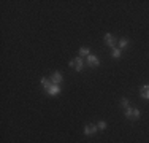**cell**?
<instances>
[{"mask_svg":"<svg viewBox=\"0 0 149 143\" xmlns=\"http://www.w3.org/2000/svg\"><path fill=\"white\" fill-rule=\"evenodd\" d=\"M140 116H141V113H140V110L138 108H127L125 110V118H129L130 121H136V119H140Z\"/></svg>","mask_w":149,"mask_h":143,"instance_id":"obj_1","label":"cell"},{"mask_svg":"<svg viewBox=\"0 0 149 143\" xmlns=\"http://www.w3.org/2000/svg\"><path fill=\"white\" fill-rule=\"evenodd\" d=\"M70 67H73L76 72H81L84 69V60H83V57H74V59L70 60Z\"/></svg>","mask_w":149,"mask_h":143,"instance_id":"obj_2","label":"cell"},{"mask_svg":"<svg viewBox=\"0 0 149 143\" xmlns=\"http://www.w3.org/2000/svg\"><path fill=\"white\" fill-rule=\"evenodd\" d=\"M105 43H106V46H109L111 49H114L116 48V37L111 35V34H106L105 35Z\"/></svg>","mask_w":149,"mask_h":143,"instance_id":"obj_3","label":"cell"},{"mask_svg":"<svg viewBox=\"0 0 149 143\" xmlns=\"http://www.w3.org/2000/svg\"><path fill=\"white\" fill-rule=\"evenodd\" d=\"M48 95H51V97H54V95H59L60 92H62V89H60V84H52L51 88L48 89Z\"/></svg>","mask_w":149,"mask_h":143,"instance_id":"obj_4","label":"cell"},{"mask_svg":"<svg viewBox=\"0 0 149 143\" xmlns=\"http://www.w3.org/2000/svg\"><path fill=\"white\" fill-rule=\"evenodd\" d=\"M97 130H98V127L95 126V124H89V126H84V135H95L97 134Z\"/></svg>","mask_w":149,"mask_h":143,"instance_id":"obj_5","label":"cell"},{"mask_svg":"<svg viewBox=\"0 0 149 143\" xmlns=\"http://www.w3.org/2000/svg\"><path fill=\"white\" fill-rule=\"evenodd\" d=\"M49 80H51L52 84H60V83H62V73H60V72H54Z\"/></svg>","mask_w":149,"mask_h":143,"instance_id":"obj_6","label":"cell"},{"mask_svg":"<svg viewBox=\"0 0 149 143\" xmlns=\"http://www.w3.org/2000/svg\"><path fill=\"white\" fill-rule=\"evenodd\" d=\"M87 64H89V67H98L100 65V60H98V57H95L94 54H91L87 57Z\"/></svg>","mask_w":149,"mask_h":143,"instance_id":"obj_7","label":"cell"},{"mask_svg":"<svg viewBox=\"0 0 149 143\" xmlns=\"http://www.w3.org/2000/svg\"><path fill=\"white\" fill-rule=\"evenodd\" d=\"M140 95H141V97H143V99L149 100V84L143 86V88L140 89Z\"/></svg>","mask_w":149,"mask_h":143,"instance_id":"obj_8","label":"cell"},{"mask_svg":"<svg viewBox=\"0 0 149 143\" xmlns=\"http://www.w3.org/2000/svg\"><path fill=\"white\" fill-rule=\"evenodd\" d=\"M91 56V49L86 48V46H83V48L79 49V57H89Z\"/></svg>","mask_w":149,"mask_h":143,"instance_id":"obj_9","label":"cell"},{"mask_svg":"<svg viewBox=\"0 0 149 143\" xmlns=\"http://www.w3.org/2000/svg\"><path fill=\"white\" fill-rule=\"evenodd\" d=\"M40 83H41V86H43V88L46 89V91H48V89L52 86V83L48 80V78H41V80H40Z\"/></svg>","mask_w":149,"mask_h":143,"instance_id":"obj_10","label":"cell"},{"mask_svg":"<svg viewBox=\"0 0 149 143\" xmlns=\"http://www.w3.org/2000/svg\"><path fill=\"white\" fill-rule=\"evenodd\" d=\"M129 41H130L129 38H122V40H119V49H120V51L129 46Z\"/></svg>","mask_w":149,"mask_h":143,"instance_id":"obj_11","label":"cell"},{"mask_svg":"<svg viewBox=\"0 0 149 143\" xmlns=\"http://www.w3.org/2000/svg\"><path fill=\"white\" fill-rule=\"evenodd\" d=\"M111 56L114 57V59H120V56H122V51H120L119 48H114V49L111 51Z\"/></svg>","mask_w":149,"mask_h":143,"instance_id":"obj_12","label":"cell"},{"mask_svg":"<svg viewBox=\"0 0 149 143\" xmlns=\"http://www.w3.org/2000/svg\"><path fill=\"white\" fill-rule=\"evenodd\" d=\"M120 107H122V108H129V99H125V97H124L122 100H120Z\"/></svg>","mask_w":149,"mask_h":143,"instance_id":"obj_13","label":"cell"},{"mask_svg":"<svg viewBox=\"0 0 149 143\" xmlns=\"http://www.w3.org/2000/svg\"><path fill=\"white\" fill-rule=\"evenodd\" d=\"M97 127H98V130H105V129H106V123H105V121H100V123L97 124Z\"/></svg>","mask_w":149,"mask_h":143,"instance_id":"obj_14","label":"cell"}]
</instances>
